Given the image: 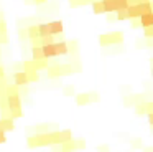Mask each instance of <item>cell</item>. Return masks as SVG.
<instances>
[{
	"instance_id": "7c38bea8",
	"label": "cell",
	"mask_w": 153,
	"mask_h": 152,
	"mask_svg": "<svg viewBox=\"0 0 153 152\" xmlns=\"http://www.w3.org/2000/svg\"><path fill=\"white\" fill-rule=\"evenodd\" d=\"M46 73L50 78H59L61 76V69H59V65H50L46 68Z\"/></svg>"
},
{
	"instance_id": "8fae6325",
	"label": "cell",
	"mask_w": 153,
	"mask_h": 152,
	"mask_svg": "<svg viewBox=\"0 0 153 152\" xmlns=\"http://www.w3.org/2000/svg\"><path fill=\"white\" fill-rule=\"evenodd\" d=\"M69 141H73V132H71V129L59 131V144H64V142H69Z\"/></svg>"
},
{
	"instance_id": "ab89813d",
	"label": "cell",
	"mask_w": 153,
	"mask_h": 152,
	"mask_svg": "<svg viewBox=\"0 0 153 152\" xmlns=\"http://www.w3.org/2000/svg\"><path fill=\"white\" fill-rule=\"evenodd\" d=\"M53 147V152H61V144H56V145H51Z\"/></svg>"
},
{
	"instance_id": "9c48e42d",
	"label": "cell",
	"mask_w": 153,
	"mask_h": 152,
	"mask_svg": "<svg viewBox=\"0 0 153 152\" xmlns=\"http://www.w3.org/2000/svg\"><path fill=\"white\" fill-rule=\"evenodd\" d=\"M0 126H2V131L4 132H10V131H13L15 129V122H13V119H0Z\"/></svg>"
},
{
	"instance_id": "277c9868",
	"label": "cell",
	"mask_w": 153,
	"mask_h": 152,
	"mask_svg": "<svg viewBox=\"0 0 153 152\" xmlns=\"http://www.w3.org/2000/svg\"><path fill=\"white\" fill-rule=\"evenodd\" d=\"M13 84L15 86H27L28 84V79H27V73L25 71H18V73H13Z\"/></svg>"
},
{
	"instance_id": "7a4b0ae2",
	"label": "cell",
	"mask_w": 153,
	"mask_h": 152,
	"mask_svg": "<svg viewBox=\"0 0 153 152\" xmlns=\"http://www.w3.org/2000/svg\"><path fill=\"white\" fill-rule=\"evenodd\" d=\"M48 28H50V35L56 36V35H59V33H63L64 26H63V22H61V20H53V22L48 23Z\"/></svg>"
},
{
	"instance_id": "b9f144b4",
	"label": "cell",
	"mask_w": 153,
	"mask_h": 152,
	"mask_svg": "<svg viewBox=\"0 0 153 152\" xmlns=\"http://www.w3.org/2000/svg\"><path fill=\"white\" fill-rule=\"evenodd\" d=\"M107 149H109L107 145H99V149H97V150H99V152H107Z\"/></svg>"
},
{
	"instance_id": "5b68a950",
	"label": "cell",
	"mask_w": 153,
	"mask_h": 152,
	"mask_svg": "<svg viewBox=\"0 0 153 152\" xmlns=\"http://www.w3.org/2000/svg\"><path fill=\"white\" fill-rule=\"evenodd\" d=\"M41 55H43V59L56 58V50H54V45H46V46H41Z\"/></svg>"
},
{
	"instance_id": "83f0119b",
	"label": "cell",
	"mask_w": 153,
	"mask_h": 152,
	"mask_svg": "<svg viewBox=\"0 0 153 152\" xmlns=\"http://www.w3.org/2000/svg\"><path fill=\"white\" fill-rule=\"evenodd\" d=\"M17 117H23V111L20 109H12L10 111V119H17Z\"/></svg>"
},
{
	"instance_id": "60d3db41",
	"label": "cell",
	"mask_w": 153,
	"mask_h": 152,
	"mask_svg": "<svg viewBox=\"0 0 153 152\" xmlns=\"http://www.w3.org/2000/svg\"><path fill=\"white\" fill-rule=\"evenodd\" d=\"M146 116H148V122L153 126V112H146Z\"/></svg>"
},
{
	"instance_id": "ffe728a7",
	"label": "cell",
	"mask_w": 153,
	"mask_h": 152,
	"mask_svg": "<svg viewBox=\"0 0 153 152\" xmlns=\"http://www.w3.org/2000/svg\"><path fill=\"white\" fill-rule=\"evenodd\" d=\"M38 33H40V38L50 35V28H48V23H40L38 25Z\"/></svg>"
},
{
	"instance_id": "6da1fadb",
	"label": "cell",
	"mask_w": 153,
	"mask_h": 152,
	"mask_svg": "<svg viewBox=\"0 0 153 152\" xmlns=\"http://www.w3.org/2000/svg\"><path fill=\"white\" fill-rule=\"evenodd\" d=\"M123 41V35L122 32H110V33H104L99 36V43L102 46H110V45H120Z\"/></svg>"
},
{
	"instance_id": "484cf974",
	"label": "cell",
	"mask_w": 153,
	"mask_h": 152,
	"mask_svg": "<svg viewBox=\"0 0 153 152\" xmlns=\"http://www.w3.org/2000/svg\"><path fill=\"white\" fill-rule=\"evenodd\" d=\"M23 71H25V73L36 71V69H35V61H33V59H30V61H25V63H23Z\"/></svg>"
},
{
	"instance_id": "3957f363",
	"label": "cell",
	"mask_w": 153,
	"mask_h": 152,
	"mask_svg": "<svg viewBox=\"0 0 153 152\" xmlns=\"http://www.w3.org/2000/svg\"><path fill=\"white\" fill-rule=\"evenodd\" d=\"M7 108L10 109H20L22 108V98L18 94L15 96H7Z\"/></svg>"
},
{
	"instance_id": "cb8c5ba5",
	"label": "cell",
	"mask_w": 153,
	"mask_h": 152,
	"mask_svg": "<svg viewBox=\"0 0 153 152\" xmlns=\"http://www.w3.org/2000/svg\"><path fill=\"white\" fill-rule=\"evenodd\" d=\"M135 114H137V116H143V114H146L145 102H137V104H135Z\"/></svg>"
},
{
	"instance_id": "ba28073f",
	"label": "cell",
	"mask_w": 153,
	"mask_h": 152,
	"mask_svg": "<svg viewBox=\"0 0 153 152\" xmlns=\"http://www.w3.org/2000/svg\"><path fill=\"white\" fill-rule=\"evenodd\" d=\"M102 3H104V13H115L119 10L115 0H102Z\"/></svg>"
},
{
	"instance_id": "9a60e30c",
	"label": "cell",
	"mask_w": 153,
	"mask_h": 152,
	"mask_svg": "<svg viewBox=\"0 0 153 152\" xmlns=\"http://www.w3.org/2000/svg\"><path fill=\"white\" fill-rule=\"evenodd\" d=\"M91 5H92V12L96 13V15L104 13V3H102V0H96V2H92Z\"/></svg>"
},
{
	"instance_id": "bcb514c9",
	"label": "cell",
	"mask_w": 153,
	"mask_h": 152,
	"mask_svg": "<svg viewBox=\"0 0 153 152\" xmlns=\"http://www.w3.org/2000/svg\"><path fill=\"white\" fill-rule=\"evenodd\" d=\"M0 20H4V13L0 12Z\"/></svg>"
},
{
	"instance_id": "836d02e7",
	"label": "cell",
	"mask_w": 153,
	"mask_h": 152,
	"mask_svg": "<svg viewBox=\"0 0 153 152\" xmlns=\"http://www.w3.org/2000/svg\"><path fill=\"white\" fill-rule=\"evenodd\" d=\"M145 2H150V0H128V5H140Z\"/></svg>"
},
{
	"instance_id": "8992f818",
	"label": "cell",
	"mask_w": 153,
	"mask_h": 152,
	"mask_svg": "<svg viewBox=\"0 0 153 152\" xmlns=\"http://www.w3.org/2000/svg\"><path fill=\"white\" fill-rule=\"evenodd\" d=\"M138 22H140V26H142V28L153 26V13H143V15H140Z\"/></svg>"
},
{
	"instance_id": "7bdbcfd3",
	"label": "cell",
	"mask_w": 153,
	"mask_h": 152,
	"mask_svg": "<svg viewBox=\"0 0 153 152\" xmlns=\"http://www.w3.org/2000/svg\"><path fill=\"white\" fill-rule=\"evenodd\" d=\"M4 78H5V69L0 66V79H4Z\"/></svg>"
},
{
	"instance_id": "44dd1931",
	"label": "cell",
	"mask_w": 153,
	"mask_h": 152,
	"mask_svg": "<svg viewBox=\"0 0 153 152\" xmlns=\"http://www.w3.org/2000/svg\"><path fill=\"white\" fill-rule=\"evenodd\" d=\"M5 94H7V96H15V94H18V86H15V84H7V86H5Z\"/></svg>"
},
{
	"instance_id": "f546056e",
	"label": "cell",
	"mask_w": 153,
	"mask_h": 152,
	"mask_svg": "<svg viewBox=\"0 0 153 152\" xmlns=\"http://www.w3.org/2000/svg\"><path fill=\"white\" fill-rule=\"evenodd\" d=\"M74 144H76V150H82V149L86 147L84 139H77V141H74Z\"/></svg>"
},
{
	"instance_id": "d6986e66",
	"label": "cell",
	"mask_w": 153,
	"mask_h": 152,
	"mask_svg": "<svg viewBox=\"0 0 153 152\" xmlns=\"http://www.w3.org/2000/svg\"><path fill=\"white\" fill-rule=\"evenodd\" d=\"M31 55H33V61H38V59H43V55H41V46L33 45V48H31Z\"/></svg>"
},
{
	"instance_id": "7402d4cb",
	"label": "cell",
	"mask_w": 153,
	"mask_h": 152,
	"mask_svg": "<svg viewBox=\"0 0 153 152\" xmlns=\"http://www.w3.org/2000/svg\"><path fill=\"white\" fill-rule=\"evenodd\" d=\"M48 66H50V65H48L46 59H38V61H35V69H36L38 73H40L41 69H46Z\"/></svg>"
},
{
	"instance_id": "ac0fdd59",
	"label": "cell",
	"mask_w": 153,
	"mask_h": 152,
	"mask_svg": "<svg viewBox=\"0 0 153 152\" xmlns=\"http://www.w3.org/2000/svg\"><path fill=\"white\" fill-rule=\"evenodd\" d=\"M38 41H40V46L54 45V36L53 35H48V36H43V38H38Z\"/></svg>"
},
{
	"instance_id": "2e32d148",
	"label": "cell",
	"mask_w": 153,
	"mask_h": 152,
	"mask_svg": "<svg viewBox=\"0 0 153 152\" xmlns=\"http://www.w3.org/2000/svg\"><path fill=\"white\" fill-rule=\"evenodd\" d=\"M76 150V144H74V139L69 142H64V144H61V152H73Z\"/></svg>"
},
{
	"instance_id": "7dc6e473",
	"label": "cell",
	"mask_w": 153,
	"mask_h": 152,
	"mask_svg": "<svg viewBox=\"0 0 153 152\" xmlns=\"http://www.w3.org/2000/svg\"><path fill=\"white\" fill-rule=\"evenodd\" d=\"M0 56H2V50H0Z\"/></svg>"
},
{
	"instance_id": "8d00e7d4",
	"label": "cell",
	"mask_w": 153,
	"mask_h": 152,
	"mask_svg": "<svg viewBox=\"0 0 153 152\" xmlns=\"http://www.w3.org/2000/svg\"><path fill=\"white\" fill-rule=\"evenodd\" d=\"M5 142H7V135L4 131H0V144H5Z\"/></svg>"
},
{
	"instance_id": "5bb4252c",
	"label": "cell",
	"mask_w": 153,
	"mask_h": 152,
	"mask_svg": "<svg viewBox=\"0 0 153 152\" xmlns=\"http://www.w3.org/2000/svg\"><path fill=\"white\" fill-rule=\"evenodd\" d=\"M89 96H87V93H81V94H77L76 96V104L77 106H86V104H89Z\"/></svg>"
},
{
	"instance_id": "52a82bcc",
	"label": "cell",
	"mask_w": 153,
	"mask_h": 152,
	"mask_svg": "<svg viewBox=\"0 0 153 152\" xmlns=\"http://www.w3.org/2000/svg\"><path fill=\"white\" fill-rule=\"evenodd\" d=\"M54 50H56V56L68 55V43L64 41V40H61V41H54Z\"/></svg>"
},
{
	"instance_id": "d6a6232c",
	"label": "cell",
	"mask_w": 153,
	"mask_h": 152,
	"mask_svg": "<svg viewBox=\"0 0 153 152\" xmlns=\"http://www.w3.org/2000/svg\"><path fill=\"white\" fill-rule=\"evenodd\" d=\"M64 94H66V96H73V94H74V88H73V86H66V89H64Z\"/></svg>"
},
{
	"instance_id": "4fadbf2b",
	"label": "cell",
	"mask_w": 153,
	"mask_h": 152,
	"mask_svg": "<svg viewBox=\"0 0 153 152\" xmlns=\"http://www.w3.org/2000/svg\"><path fill=\"white\" fill-rule=\"evenodd\" d=\"M68 43V53H71V55H79V43L76 41V40H71V41H66Z\"/></svg>"
},
{
	"instance_id": "1f68e13d",
	"label": "cell",
	"mask_w": 153,
	"mask_h": 152,
	"mask_svg": "<svg viewBox=\"0 0 153 152\" xmlns=\"http://www.w3.org/2000/svg\"><path fill=\"white\" fill-rule=\"evenodd\" d=\"M87 96H89V101H91V102L99 101V96H97V93H87Z\"/></svg>"
},
{
	"instance_id": "4dcf8cb0",
	"label": "cell",
	"mask_w": 153,
	"mask_h": 152,
	"mask_svg": "<svg viewBox=\"0 0 153 152\" xmlns=\"http://www.w3.org/2000/svg\"><path fill=\"white\" fill-rule=\"evenodd\" d=\"M143 35H145L146 38H152L153 36V26H146V28H143Z\"/></svg>"
},
{
	"instance_id": "30bf717a",
	"label": "cell",
	"mask_w": 153,
	"mask_h": 152,
	"mask_svg": "<svg viewBox=\"0 0 153 152\" xmlns=\"http://www.w3.org/2000/svg\"><path fill=\"white\" fill-rule=\"evenodd\" d=\"M27 36L31 40V41H35V40L40 38V33H38V25H30L27 28Z\"/></svg>"
},
{
	"instance_id": "d590c367",
	"label": "cell",
	"mask_w": 153,
	"mask_h": 152,
	"mask_svg": "<svg viewBox=\"0 0 153 152\" xmlns=\"http://www.w3.org/2000/svg\"><path fill=\"white\" fill-rule=\"evenodd\" d=\"M145 109H146V112H153V102L146 101L145 102Z\"/></svg>"
},
{
	"instance_id": "603a6c76",
	"label": "cell",
	"mask_w": 153,
	"mask_h": 152,
	"mask_svg": "<svg viewBox=\"0 0 153 152\" xmlns=\"http://www.w3.org/2000/svg\"><path fill=\"white\" fill-rule=\"evenodd\" d=\"M27 79H28V83H36V81H40V73H38V71H30V73H27Z\"/></svg>"
},
{
	"instance_id": "ee69618b",
	"label": "cell",
	"mask_w": 153,
	"mask_h": 152,
	"mask_svg": "<svg viewBox=\"0 0 153 152\" xmlns=\"http://www.w3.org/2000/svg\"><path fill=\"white\" fill-rule=\"evenodd\" d=\"M31 2H33V3H36V5H43V3L46 2V0H31Z\"/></svg>"
},
{
	"instance_id": "d4e9b609",
	"label": "cell",
	"mask_w": 153,
	"mask_h": 152,
	"mask_svg": "<svg viewBox=\"0 0 153 152\" xmlns=\"http://www.w3.org/2000/svg\"><path fill=\"white\" fill-rule=\"evenodd\" d=\"M115 18L119 20V22H122V20H128V15H127V8L117 10V12H115Z\"/></svg>"
},
{
	"instance_id": "f1b7e54d",
	"label": "cell",
	"mask_w": 153,
	"mask_h": 152,
	"mask_svg": "<svg viewBox=\"0 0 153 152\" xmlns=\"http://www.w3.org/2000/svg\"><path fill=\"white\" fill-rule=\"evenodd\" d=\"M117 3V8L122 10V8H128V0H115Z\"/></svg>"
},
{
	"instance_id": "e575fe53",
	"label": "cell",
	"mask_w": 153,
	"mask_h": 152,
	"mask_svg": "<svg viewBox=\"0 0 153 152\" xmlns=\"http://www.w3.org/2000/svg\"><path fill=\"white\" fill-rule=\"evenodd\" d=\"M107 22H109V23H112V22H117V18H115V13H107Z\"/></svg>"
},
{
	"instance_id": "e0dca14e",
	"label": "cell",
	"mask_w": 153,
	"mask_h": 152,
	"mask_svg": "<svg viewBox=\"0 0 153 152\" xmlns=\"http://www.w3.org/2000/svg\"><path fill=\"white\" fill-rule=\"evenodd\" d=\"M59 69H61V76H64V74H74V68L69 65V63H66V65H59Z\"/></svg>"
},
{
	"instance_id": "4316f807",
	"label": "cell",
	"mask_w": 153,
	"mask_h": 152,
	"mask_svg": "<svg viewBox=\"0 0 153 152\" xmlns=\"http://www.w3.org/2000/svg\"><path fill=\"white\" fill-rule=\"evenodd\" d=\"M35 131H36V134H46V132H50V124H40L35 127Z\"/></svg>"
},
{
	"instance_id": "f6af8a7d",
	"label": "cell",
	"mask_w": 153,
	"mask_h": 152,
	"mask_svg": "<svg viewBox=\"0 0 153 152\" xmlns=\"http://www.w3.org/2000/svg\"><path fill=\"white\" fill-rule=\"evenodd\" d=\"M146 46H148V48H152V46H153V41H152V38H146Z\"/></svg>"
},
{
	"instance_id": "f35d334b",
	"label": "cell",
	"mask_w": 153,
	"mask_h": 152,
	"mask_svg": "<svg viewBox=\"0 0 153 152\" xmlns=\"http://www.w3.org/2000/svg\"><path fill=\"white\" fill-rule=\"evenodd\" d=\"M132 28H140V22H138V18L132 20Z\"/></svg>"
},
{
	"instance_id": "74e56055",
	"label": "cell",
	"mask_w": 153,
	"mask_h": 152,
	"mask_svg": "<svg viewBox=\"0 0 153 152\" xmlns=\"http://www.w3.org/2000/svg\"><path fill=\"white\" fill-rule=\"evenodd\" d=\"M18 35H20V40L28 38V36H27V30H20V32H18Z\"/></svg>"
}]
</instances>
